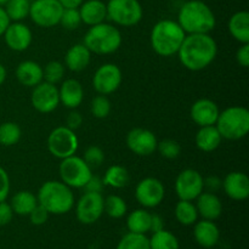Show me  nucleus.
<instances>
[{
	"mask_svg": "<svg viewBox=\"0 0 249 249\" xmlns=\"http://www.w3.org/2000/svg\"><path fill=\"white\" fill-rule=\"evenodd\" d=\"M66 67L60 61H50L43 68V79L50 84H58L65 77Z\"/></svg>",
	"mask_w": 249,
	"mask_h": 249,
	"instance_id": "e433bc0d",
	"label": "nucleus"
},
{
	"mask_svg": "<svg viewBox=\"0 0 249 249\" xmlns=\"http://www.w3.org/2000/svg\"><path fill=\"white\" fill-rule=\"evenodd\" d=\"M126 146L136 156L147 157L157 151L158 140L155 133L145 128H134L126 134Z\"/></svg>",
	"mask_w": 249,
	"mask_h": 249,
	"instance_id": "dca6fc26",
	"label": "nucleus"
},
{
	"mask_svg": "<svg viewBox=\"0 0 249 249\" xmlns=\"http://www.w3.org/2000/svg\"><path fill=\"white\" fill-rule=\"evenodd\" d=\"M10 189H11V182H10L9 174L4 168L0 167V202L6 201Z\"/></svg>",
	"mask_w": 249,
	"mask_h": 249,
	"instance_id": "37998d69",
	"label": "nucleus"
},
{
	"mask_svg": "<svg viewBox=\"0 0 249 249\" xmlns=\"http://www.w3.org/2000/svg\"><path fill=\"white\" fill-rule=\"evenodd\" d=\"M84 0H58L63 9H78Z\"/></svg>",
	"mask_w": 249,
	"mask_h": 249,
	"instance_id": "603ef678",
	"label": "nucleus"
},
{
	"mask_svg": "<svg viewBox=\"0 0 249 249\" xmlns=\"http://www.w3.org/2000/svg\"><path fill=\"white\" fill-rule=\"evenodd\" d=\"M78 11L82 18V23L89 27L102 23L107 18L106 2L102 0H84L78 7Z\"/></svg>",
	"mask_w": 249,
	"mask_h": 249,
	"instance_id": "5701e85b",
	"label": "nucleus"
},
{
	"mask_svg": "<svg viewBox=\"0 0 249 249\" xmlns=\"http://www.w3.org/2000/svg\"><path fill=\"white\" fill-rule=\"evenodd\" d=\"M105 187L104 181H102L101 178L96 177V175L92 174V177L90 178V180L88 181V184L85 185L84 190L85 191L90 192H102V189Z\"/></svg>",
	"mask_w": 249,
	"mask_h": 249,
	"instance_id": "09e8293b",
	"label": "nucleus"
},
{
	"mask_svg": "<svg viewBox=\"0 0 249 249\" xmlns=\"http://www.w3.org/2000/svg\"><path fill=\"white\" fill-rule=\"evenodd\" d=\"M215 126L223 139L241 140L249 133V111L243 106L228 107L220 111Z\"/></svg>",
	"mask_w": 249,
	"mask_h": 249,
	"instance_id": "423d86ee",
	"label": "nucleus"
},
{
	"mask_svg": "<svg viewBox=\"0 0 249 249\" xmlns=\"http://www.w3.org/2000/svg\"><path fill=\"white\" fill-rule=\"evenodd\" d=\"M14 218V211H12L10 203L6 201L0 202V226H5L11 223Z\"/></svg>",
	"mask_w": 249,
	"mask_h": 249,
	"instance_id": "c03bdc74",
	"label": "nucleus"
},
{
	"mask_svg": "<svg viewBox=\"0 0 249 249\" xmlns=\"http://www.w3.org/2000/svg\"><path fill=\"white\" fill-rule=\"evenodd\" d=\"M150 249H179V240L174 233L167 231L165 229L152 232L148 238Z\"/></svg>",
	"mask_w": 249,
	"mask_h": 249,
	"instance_id": "2f4dec72",
	"label": "nucleus"
},
{
	"mask_svg": "<svg viewBox=\"0 0 249 249\" xmlns=\"http://www.w3.org/2000/svg\"><path fill=\"white\" fill-rule=\"evenodd\" d=\"M31 0H9L5 4L6 11L11 22H22L29 15Z\"/></svg>",
	"mask_w": 249,
	"mask_h": 249,
	"instance_id": "72a5a7b5",
	"label": "nucleus"
},
{
	"mask_svg": "<svg viewBox=\"0 0 249 249\" xmlns=\"http://www.w3.org/2000/svg\"><path fill=\"white\" fill-rule=\"evenodd\" d=\"M203 179L201 173L196 169L181 170L175 179V194L182 201L194 202L204 191Z\"/></svg>",
	"mask_w": 249,
	"mask_h": 249,
	"instance_id": "f8f14e48",
	"label": "nucleus"
},
{
	"mask_svg": "<svg viewBox=\"0 0 249 249\" xmlns=\"http://www.w3.org/2000/svg\"><path fill=\"white\" fill-rule=\"evenodd\" d=\"M10 206L14 211V214L26 216L29 215V213L38 206V199H36V196L33 192L22 190V191L16 192L12 196Z\"/></svg>",
	"mask_w": 249,
	"mask_h": 249,
	"instance_id": "cd10ccee",
	"label": "nucleus"
},
{
	"mask_svg": "<svg viewBox=\"0 0 249 249\" xmlns=\"http://www.w3.org/2000/svg\"><path fill=\"white\" fill-rule=\"evenodd\" d=\"M9 1V0H0V6H5V4Z\"/></svg>",
	"mask_w": 249,
	"mask_h": 249,
	"instance_id": "5fc2aeb1",
	"label": "nucleus"
},
{
	"mask_svg": "<svg viewBox=\"0 0 249 249\" xmlns=\"http://www.w3.org/2000/svg\"><path fill=\"white\" fill-rule=\"evenodd\" d=\"M123 36L121 31L114 24L102 23L91 26L84 36L83 44L91 53L96 55H109L121 48Z\"/></svg>",
	"mask_w": 249,
	"mask_h": 249,
	"instance_id": "39448f33",
	"label": "nucleus"
},
{
	"mask_svg": "<svg viewBox=\"0 0 249 249\" xmlns=\"http://www.w3.org/2000/svg\"><path fill=\"white\" fill-rule=\"evenodd\" d=\"M220 109L211 99H198L194 102L190 109V116L198 126L215 125Z\"/></svg>",
	"mask_w": 249,
	"mask_h": 249,
	"instance_id": "a211bd4d",
	"label": "nucleus"
},
{
	"mask_svg": "<svg viewBox=\"0 0 249 249\" xmlns=\"http://www.w3.org/2000/svg\"><path fill=\"white\" fill-rule=\"evenodd\" d=\"M2 36L7 48L16 53L26 51L33 40L31 28L23 22H11Z\"/></svg>",
	"mask_w": 249,
	"mask_h": 249,
	"instance_id": "f3484780",
	"label": "nucleus"
},
{
	"mask_svg": "<svg viewBox=\"0 0 249 249\" xmlns=\"http://www.w3.org/2000/svg\"><path fill=\"white\" fill-rule=\"evenodd\" d=\"M31 104L39 113L48 114L55 111L60 105L58 88L55 84L48 82H41L34 88H32Z\"/></svg>",
	"mask_w": 249,
	"mask_h": 249,
	"instance_id": "2eb2a0df",
	"label": "nucleus"
},
{
	"mask_svg": "<svg viewBox=\"0 0 249 249\" xmlns=\"http://www.w3.org/2000/svg\"><path fill=\"white\" fill-rule=\"evenodd\" d=\"M112 109L111 101L106 95H97L91 100V105H90V111L91 114L97 119H105L109 116Z\"/></svg>",
	"mask_w": 249,
	"mask_h": 249,
	"instance_id": "4c0bfd02",
	"label": "nucleus"
},
{
	"mask_svg": "<svg viewBox=\"0 0 249 249\" xmlns=\"http://www.w3.org/2000/svg\"><path fill=\"white\" fill-rule=\"evenodd\" d=\"M10 23H11V21H10L4 6H0V36H4L5 31H6V28L9 27Z\"/></svg>",
	"mask_w": 249,
	"mask_h": 249,
	"instance_id": "3c124183",
	"label": "nucleus"
},
{
	"mask_svg": "<svg viewBox=\"0 0 249 249\" xmlns=\"http://www.w3.org/2000/svg\"><path fill=\"white\" fill-rule=\"evenodd\" d=\"M48 150L53 157L63 160L75 155L79 147V140L74 130L66 125L56 126L48 136Z\"/></svg>",
	"mask_w": 249,
	"mask_h": 249,
	"instance_id": "1a4fd4ad",
	"label": "nucleus"
},
{
	"mask_svg": "<svg viewBox=\"0 0 249 249\" xmlns=\"http://www.w3.org/2000/svg\"><path fill=\"white\" fill-rule=\"evenodd\" d=\"M60 24L65 29H68V31L77 29L82 24V18H80L78 9H63Z\"/></svg>",
	"mask_w": 249,
	"mask_h": 249,
	"instance_id": "a19ab883",
	"label": "nucleus"
},
{
	"mask_svg": "<svg viewBox=\"0 0 249 249\" xmlns=\"http://www.w3.org/2000/svg\"><path fill=\"white\" fill-rule=\"evenodd\" d=\"M229 32L240 44L249 43V12L237 11L229 19Z\"/></svg>",
	"mask_w": 249,
	"mask_h": 249,
	"instance_id": "bb28decb",
	"label": "nucleus"
},
{
	"mask_svg": "<svg viewBox=\"0 0 249 249\" xmlns=\"http://www.w3.org/2000/svg\"><path fill=\"white\" fill-rule=\"evenodd\" d=\"M22 130L19 125L15 122H4L0 124V145L6 146H14L18 143L21 140Z\"/></svg>",
	"mask_w": 249,
	"mask_h": 249,
	"instance_id": "f704fd0d",
	"label": "nucleus"
},
{
	"mask_svg": "<svg viewBox=\"0 0 249 249\" xmlns=\"http://www.w3.org/2000/svg\"><path fill=\"white\" fill-rule=\"evenodd\" d=\"M63 7L58 0H33L31 1L29 15L33 23L43 28H51L60 24Z\"/></svg>",
	"mask_w": 249,
	"mask_h": 249,
	"instance_id": "9d476101",
	"label": "nucleus"
},
{
	"mask_svg": "<svg viewBox=\"0 0 249 249\" xmlns=\"http://www.w3.org/2000/svg\"><path fill=\"white\" fill-rule=\"evenodd\" d=\"M36 199L49 214L62 215L70 213L74 207V194L72 189L57 180L45 181L38 190Z\"/></svg>",
	"mask_w": 249,
	"mask_h": 249,
	"instance_id": "20e7f679",
	"label": "nucleus"
},
{
	"mask_svg": "<svg viewBox=\"0 0 249 249\" xmlns=\"http://www.w3.org/2000/svg\"><path fill=\"white\" fill-rule=\"evenodd\" d=\"M91 61V53L83 43L74 44L65 55V67L72 72H82L87 70Z\"/></svg>",
	"mask_w": 249,
	"mask_h": 249,
	"instance_id": "b1692460",
	"label": "nucleus"
},
{
	"mask_svg": "<svg viewBox=\"0 0 249 249\" xmlns=\"http://www.w3.org/2000/svg\"><path fill=\"white\" fill-rule=\"evenodd\" d=\"M60 104L70 109H75L82 105L84 100V88L79 80L70 78L61 83L58 88Z\"/></svg>",
	"mask_w": 249,
	"mask_h": 249,
	"instance_id": "aec40b11",
	"label": "nucleus"
},
{
	"mask_svg": "<svg viewBox=\"0 0 249 249\" xmlns=\"http://www.w3.org/2000/svg\"><path fill=\"white\" fill-rule=\"evenodd\" d=\"M16 78L24 87L34 88L44 80L43 67L36 61H22L16 67Z\"/></svg>",
	"mask_w": 249,
	"mask_h": 249,
	"instance_id": "393cba45",
	"label": "nucleus"
},
{
	"mask_svg": "<svg viewBox=\"0 0 249 249\" xmlns=\"http://www.w3.org/2000/svg\"><path fill=\"white\" fill-rule=\"evenodd\" d=\"M82 124H83V116L79 113V112L75 111V109H72V111L68 113L67 118H66V126L75 131L77 129H79L80 126H82Z\"/></svg>",
	"mask_w": 249,
	"mask_h": 249,
	"instance_id": "49530a36",
	"label": "nucleus"
},
{
	"mask_svg": "<svg viewBox=\"0 0 249 249\" xmlns=\"http://www.w3.org/2000/svg\"><path fill=\"white\" fill-rule=\"evenodd\" d=\"M226 196L233 201H246L249 197V178L243 172H231L223 179V186Z\"/></svg>",
	"mask_w": 249,
	"mask_h": 249,
	"instance_id": "6ab92c4d",
	"label": "nucleus"
},
{
	"mask_svg": "<svg viewBox=\"0 0 249 249\" xmlns=\"http://www.w3.org/2000/svg\"><path fill=\"white\" fill-rule=\"evenodd\" d=\"M104 196L101 192L85 191L75 203V216L84 225L95 224L104 214Z\"/></svg>",
	"mask_w": 249,
	"mask_h": 249,
	"instance_id": "9b49d317",
	"label": "nucleus"
},
{
	"mask_svg": "<svg viewBox=\"0 0 249 249\" xmlns=\"http://www.w3.org/2000/svg\"><path fill=\"white\" fill-rule=\"evenodd\" d=\"M186 33L178 21L164 18L158 21L151 29L150 41L153 51L162 57L177 55Z\"/></svg>",
	"mask_w": 249,
	"mask_h": 249,
	"instance_id": "7ed1b4c3",
	"label": "nucleus"
},
{
	"mask_svg": "<svg viewBox=\"0 0 249 249\" xmlns=\"http://www.w3.org/2000/svg\"><path fill=\"white\" fill-rule=\"evenodd\" d=\"M178 23L186 34H209L216 26L213 10L202 0H189L181 5Z\"/></svg>",
	"mask_w": 249,
	"mask_h": 249,
	"instance_id": "f03ea898",
	"label": "nucleus"
},
{
	"mask_svg": "<svg viewBox=\"0 0 249 249\" xmlns=\"http://www.w3.org/2000/svg\"><path fill=\"white\" fill-rule=\"evenodd\" d=\"M117 249H150V242L146 235L128 232L121 238Z\"/></svg>",
	"mask_w": 249,
	"mask_h": 249,
	"instance_id": "c9c22d12",
	"label": "nucleus"
},
{
	"mask_svg": "<svg viewBox=\"0 0 249 249\" xmlns=\"http://www.w3.org/2000/svg\"><path fill=\"white\" fill-rule=\"evenodd\" d=\"M107 18L121 27H134L143 17L142 5L139 0H108Z\"/></svg>",
	"mask_w": 249,
	"mask_h": 249,
	"instance_id": "0eeeda50",
	"label": "nucleus"
},
{
	"mask_svg": "<svg viewBox=\"0 0 249 249\" xmlns=\"http://www.w3.org/2000/svg\"><path fill=\"white\" fill-rule=\"evenodd\" d=\"M157 151L162 157L167 158V160H175L181 153V146L173 139H164L162 141H158Z\"/></svg>",
	"mask_w": 249,
	"mask_h": 249,
	"instance_id": "58836bf2",
	"label": "nucleus"
},
{
	"mask_svg": "<svg viewBox=\"0 0 249 249\" xmlns=\"http://www.w3.org/2000/svg\"><path fill=\"white\" fill-rule=\"evenodd\" d=\"M102 181H104L105 186L112 187V189H123L129 185L130 174L123 165L114 164L107 168L104 178H102Z\"/></svg>",
	"mask_w": 249,
	"mask_h": 249,
	"instance_id": "c756f323",
	"label": "nucleus"
},
{
	"mask_svg": "<svg viewBox=\"0 0 249 249\" xmlns=\"http://www.w3.org/2000/svg\"><path fill=\"white\" fill-rule=\"evenodd\" d=\"M123 82V73L114 63H104L92 77V87L100 95H111L119 89Z\"/></svg>",
	"mask_w": 249,
	"mask_h": 249,
	"instance_id": "4468645a",
	"label": "nucleus"
},
{
	"mask_svg": "<svg viewBox=\"0 0 249 249\" xmlns=\"http://www.w3.org/2000/svg\"><path fill=\"white\" fill-rule=\"evenodd\" d=\"M58 174L61 181L71 189H84L92 177V169L85 163L83 157L73 155L61 160Z\"/></svg>",
	"mask_w": 249,
	"mask_h": 249,
	"instance_id": "6e6552de",
	"label": "nucleus"
},
{
	"mask_svg": "<svg viewBox=\"0 0 249 249\" xmlns=\"http://www.w3.org/2000/svg\"><path fill=\"white\" fill-rule=\"evenodd\" d=\"M221 141H223V138L215 125L199 126L196 138H195V143H196L197 148L202 152L207 153L218 150L219 146L221 145Z\"/></svg>",
	"mask_w": 249,
	"mask_h": 249,
	"instance_id": "a878e982",
	"label": "nucleus"
},
{
	"mask_svg": "<svg viewBox=\"0 0 249 249\" xmlns=\"http://www.w3.org/2000/svg\"><path fill=\"white\" fill-rule=\"evenodd\" d=\"M151 215L152 213L145 208L135 209L126 218V228L129 232L146 235L151 230Z\"/></svg>",
	"mask_w": 249,
	"mask_h": 249,
	"instance_id": "c85d7f7f",
	"label": "nucleus"
},
{
	"mask_svg": "<svg viewBox=\"0 0 249 249\" xmlns=\"http://www.w3.org/2000/svg\"><path fill=\"white\" fill-rule=\"evenodd\" d=\"M196 208L198 215L206 220L215 221L223 213V203L218 195L213 192L203 191L196 199Z\"/></svg>",
	"mask_w": 249,
	"mask_h": 249,
	"instance_id": "4be33fe9",
	"label": "nucleus"
},
{
	"mask_svg": "<svg viewBox=\"0 0 249 249\" xmlns=\"http://www.w3.org/2000/svg\"><path fill=\"white\" fill-rule=\"evenodd\" d=\"M49 215H50V214L48 213V211L38 203V206H36V208L29 213L28 216H29V220H31V223L33 224V225L41 226L48 221Z\"/></svg>",
	"mask_w": 249,
	"mask_h": 249,
	"instance_id": "79ce46f5",
	"label": "nucleus"
},
{
	"mask_svg": "<svg viewBox=\"0 0 249 249\" xmlns=\"http://www.w3.org/2000/svg\"><path fill=\"white\" fill-rule=\"evenodd\" d=\"M164 229V220L158 214H152L151 215V230L150 232H156Z\"/></svg>",
	"mask_w": 249,
	"mask_h": 249,
	"instance_id": "8fccbe9b",
	"label": "nucleus"
},
{
	"mask_svg": "<svg viewBox=\"0 0 249 249\" xmlns=\"http://www.w3.org/2000/svg\"><path fill=\"white\" fill-rule=\"evenodd\" d=\"M177 55L186 70L199 72L214 62L218 44L211 34H186Z\"/></svg>",
	"mask_w": 249,
	"mask_h": 249,
	"instance_id": "f257e3e1",
	"label": "nucleus"
},
{
	"mask_svg": "<svg viewBox=\"0 0 249 249\" xmlns=\"http://www.w3.org/2000/svg\"><path fill=\"white\" fill-rule=\"evenodd\" d=\"M236 61L241 67H249V43L241 44V46L236 51Z\"/></svg>",
	"mask_w": 249,
	"mask_h": 249,
	"instance_id": "a18cd8bd",
	"label": "nucleus"
},
{
	"mask_svg": "<svg viewBox=\"0 0 249 249\" xmlns=\"http://www.w3.org/2000/svg\"><path fill=\"white\" fill-rule=\"evenodd\" d=\"M175 219L178 223L184 226H191L198 220V212H197L196 204L191 201H182L179 199L174 209Z\"/></svg>",
	"mask_w": 249,
	"mask_h": 249,
	"instance_id": "7c9ffc66",
	"label": "nucleus"
},
{
	"mask_svg": "<svg viewBox=\"0 0 249 249\" xmlns=\"http://www.w3.org/2000/svg\"><path fill=\"white\" fill-rule=\"evenodd\" d=\"M194 225L195 241L202 248L211 249L218 245L220 240V230L214 221L202 219L199 221L197 220Z\"/></svg>",
	"mask_w": 249,
	"mask_h": 249,
	"instance_id": "412c9836",
	"label": "nucleus"
},
{
	"mask_svg": "<svg viewBox=\"0 0 249 249\" xmlns=\"http://www.w3.org/2000/svg\"><path fill=\"white\" fill-rule=\"evenodd\" d=\"M165 197V187L157 178L148 177L140 180L135 186V199L142 208H156Z\"/></svg>",
	"mask_w": 249,
	"mask_h": 249,
	"instance_id": "ddd939ff",
	"label": "nucleus"
},
{
	"mask_svg": "<svg viewBox=\"0 0 249 249\" xmlns=\"http://www.w3.org/2000/svg\"><path fill=\"white\" fill-rule=\"evenodd\" d=\"M203 186L206 191L216 194L223 186V180L219 177H215V175H211V177L203 179Z\"/></svg>",
	"mask_w": 249,
	"mask_h": 249,
	"instance_id": "de8ad7c7",
	"label": "nucleus"
},
{
	"mask_svg": "<svg viewBox=\"0 0 249 249\" xmlns=\"http://www.w3.org/2000/svg\"><path fill=\"white\" fill-rule=\"evenodd\" d=\"M83 160H85V163H87L91 169L99 168L105 160V152L101 147H99V146H89V147L85 150Z\"/></svg>",
	"mask_w": 249,
	"mask_h": 249,
	"instance_id": "ea45409f",
	"label": "nucleus"
},
{
	"mask_svg": "<svg viewBox=\"0 0 249 249\" xmlns=\"http://www.w3.org/2000/svg\"><path fill=\"white\" fill-rule=\"evenodd\" d=\"M6 77H7L6 68H5V66L2 65V63H0V87H1V85L5 83Z\"/></svg>",
	"mask_w": 249,
	"mask_h": 249,
	"instance_id": "864d4df0",
	"label": "nucleus"
},
{
	"mask_svg": "<svg viewBox=\"0 0 249 249\" xmlns=\"http://www.w3.org/2000/svg\"><path fill=\"white\" fill-rule=\"evenodd\" d=\"M128 212V204L125 199L118 195H109L104 201V213L112 219H121Z\"/></svg>",
	"mask_w": 249,
	"mask_h": 249,
	"instance_id": "473e14b6",
	"label": "nucleus"
}]
</instances>
